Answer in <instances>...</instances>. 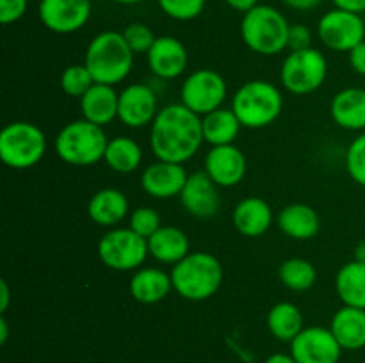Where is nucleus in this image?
Wrapping results in <instances>:
<instances>
[{
    "mask_svg": "<svg viewBox=\"0 0 365 363\" xmlns=\"http://www.w3.org/2000/svg\"><path fill=\"white\" fill-rule=\"evenodd\" d=\"M203 139L202 117L184 103L160 109L150 127V148L157 160L185 164L200 152Z\"/></svg>",
    "mask_w": 365,
    "mask_h": 363,
    "instance_id": "1",
    "label": "nucleus"
},
{
    "mask_svg": "<svg viewBox=\"0 0 365 363\" xmlns=\"http://www.w3.org/2000/svg\"><path fill=\"white\" fill-rule=\"evenodd\" d=\"M134 56L123 32L106 31L91 39L86 50L84 64L95 84L116 85L130 75Z\"/></svg>",
    "mask_w": 365,
    "mask_h": 363,
    "instance_id": "2",
    "label": "nucleus"
},
{
    "mask_svg": "<svg viewBox=\"0 0 365 363\" xmlns=\"http://www.w3.org/2000/svg\"><path fill=\"white\" fill-rule=\"evenodd\" d=\"M173 290L187 301L210 299L223 283V265L207 251L189 253L171 269Z\"/></svg>",
    "mask_w": 365,
    "mask_h": 363,
    "instance_id": "3",
    "label": "nucleus"
},
{
    "mask_svg": "<svg viewBox=\"0 0 365 363\" xmlns=\"http://www.w3.org/2000/svg\"><path fill=\"white\" fill-rule=\"evenodd\" d=\"M232 110L245 128H266L284 109L280 89L267 80H250L232 96Z\"/></svg>",
    "mask_w": 365,
    "mask_h": 363,
    "instance_id": "4",
    "label": "nucleus"
},
{
    "mask_svg": "<svg viewBox=\"0 0 365 363\" xmlns=\"http://www.w3.org/2000/svg\"><path fill=\"white\" fill-rule=\"evenodd\" d=\"M287 18L271 6H255L245 13L241 36L245 45L260 56H277L289 46Z\"/></svg>",
    "mask_w": 365,
    "mask_h": 363,
    "instance_id": "5",
    "label": "nucleus"
},
{
    "mask_svg": "<svg viewBox=\"0 0 365 363\" xmlns=\"http://www.w3.org/2000/svg\"><path fill=\"white\" fill-rule=\"evenodd\" d=\"M107 142L109 139L103 127L88 120H77L61 128L56 137V153L70 166H93L103 160Z\"/></svg>",
    "mask_w": 365,
    "mask_h": 363,
    "instance_id": "6",
    "label": "nucleus"
},
{
    "mask_svg": "<svg viewBox=\"0 0 365 363\" xmlns=\"http://www.w3.org/2000/svg\"><path fill=\"white\" fill-rule=\"evenodd\" d=\"M46 135L38 125L14 121L0 132V159L13 169H29L43 159Z\"/></svg>",
    "mask_w": 365,
    "mask_h": 363,
    "instance_id": "7",
    "label": "nucleus"
},
{
    "mask_svg": "<svg viewBox=\"0 0 365 363\" xmlns=\"http://www.w3.org/2000/svg\"><path fill=\"white\" fill-rule=\"evenodd\" d=\"M328 77V60L319 50H296L285 57L280 70L282 85L292 95H310L324 84Z\"/></svg>",
    "mask_w": 365,
    "mask_h": 363,
    "instance_id": "8",
    "label": "nucleus"
},
{
    "mask_svg": "<svg viewBox=\"0 0 365 363\" xmlns=\"http://www.w3.org/2000/svg\"><path fill=\"white\" fill-rule=\"evenodd\" d=\"M148 255V241L130 228H113L98 242L100 262L113 270L139 269Z\"/></svg>",
    "mask_w": 365,
    "mask_h": 363,
    "instance_id": "9",
    "label": "nucleus"
},
{
    "mask_svg": "<svg viewBox=\"0 0 365 363\" xmlns=\"http://www.w3.org/2000/svg\"><path fill=\"white\" fill-rule=\"evenodd\" d=\"M227 82L214 70H196L189 75L180 88V103L198 116H207L221 109L227 98Z\"/></svg>",
    "mask_w": 365,
    "mask_h": 363,
    "instance_id": "10",
    "label": "nucleus"
},
{
    "mask_svg": "<svg viewBox=\"0 0 365 363\" xmlns=\"http://www.w3.org/2000/svg\"><path fill=\"white\" fill-rule=\"evenodd\" d=\"M317 36L334 52H351L365 41V23L359 13L335 7L328 11L317 23Z\"/></svg>",
    "mask_w": 365,
    "mask_h": 363,
    "instance_id": "11",
    "label": "nucleus"
},
{
    "mask_svg": "<svg viewBox=\"0 0 365 363\" xmlns=\"http://www.w3.org/2000/svg\"><path fill=\"white\" fill-rule=\"evenodd\" d=\"M342 351L330 327H303L291 342V354L298 363H339Z\"/></svg>",
    "mask_w": 365,
    "mask_h": 363,
    "instance_id": "12",
    "label": "nucleus"
},
{
    "mask_svg": "<svg viewBox=\"0 0 365 363\" xmlns=\"http://www.w3.org/2000/svg\"><path fill=\"white\" fill-rule=\"evenodd\" d=\"M39 20L48 31L71 34L88 23L91 16V0H41Z\"/></svg>",
    "mask_w": 365,
    "mask_h": 363,
    "instance_id": "13",
    "label": "nucleus"
},
{
    "mask_svg": "<svg viewBox=\"0 0 365 363\" xmlns=\"http://www.w3.org/2000/svg\"><path fill=\"white\" fill-rule=\"evenodd\" d=\"M159 100L148 84H130L120 93L118 120L128 128H143L155 120Z\"/></svg>",
    "mask_w": 365,
    "mask_h": 363,
    "instance_id": "14",
    "label": "nucleus"
},
{
    "mask_svg": "<svg viewBox=\"0 0 365 363\" xmlns=\"http://www.w3.org/2000/svg\"><path fill=\"white\" fill-rule=\"evenodd\" d=\"M180 201L185 212L198 219H209V217L216 216L221 209V196L217 185L205 171H196V173L189 174L180 192Z\"/></svg>",
    "mask_w": 365,
    "mask_h": 363,
    "instance_id": "15",
    "label": "nucleus"
},
{
    "mask_svg": "<svg viewBox=\"0 0 365 363\" xmlns=\"http://www.w3.org/2000/svg\"><path fill=\"white\" fill-rule=\"evenodd\" d=\"M246 157L235 144L212 146L205 157V173L217 187H235L246 177Z\"/></svg>",
    "mask_w": 365,
    "mask_h": 363,
    "instance_id": "16",
    "label": "nucleus"
},
{
    "mask_svg": "<svg viewBox=\"0 0 365 363\" xmlns=\"http://www.w3.org/2000/svg\"><path fill=\"white\" fill-rule=\"evenodd\" d=\"M148 68L160 80H173L185 71L189 63L187 48L173 36H160L146 53Z\"/></svg>",
    "mask_w": 365,
    "mask_h": 363,
    "instance_id": "17",
    "label": "nucleus"
},
{
    "mask_svg": "<svg viewBox=\"0 0 365 363\" xmlns=\"http://www.w3.org/2000/svg\"><path fill=\"white\" fill-rule=\"evenodd\" d=\"M187 178L189 174L185 173L184 164L157 160L143 171L141 187L152 198L170 199L180 196Z\"/></svg>",
    "mask_w": 365,
    "mask_h": 363,
    "instance_id": "18",
    "label": "nucleus"
},
{
    "mask_svg": "<svg viewBox=\"0 0 365 363\" xmlns=\"http://www.w3.org/2000/svg\"><path fill=\"white\" fill-rule=\"evenodd\" d=\"M232 221L239 233L250 238H257L266 233L273 224V210L266 199L250 196L235 205Z\"/></svg>",
    "mask_w": 365,
    "mask_h": 363,
    "instance_id": "19",
    "label": "nucleus"
},
{
    "mask_svg": "<svg viewBox=\"0 0 365 363\" xmlns=\"http://www.w3.org/2000/svg\"><path fill=\"white\" fill-rule=\"evenodd\" d=\"M118 102L120 93L114 91V85L93 84L81 98L82 120L106 127L118 117Z\"/></svg>",
    "mask_w": 365,
    "mask_h": 363,
    "instance_id": "20",
    "label": "nucleus"
},
{
    "mask_svg": "<svg viewBox=\"0 0 365 363\" xmlns=\"http://www.w3.org/2000/svg\"><path fill=\"white\" fill-rule=\"evenodd\" d=\"M130 295L141 305H155L166 299L173 290L171 274L157 267H143L134 273L128 283Z\"/></svg>",
    "mask_w": 365,
    "mask_h": 363,
    "instance_id": "21",
    "label": "nucleus"
},
{
    "mask_svg": "<svg viewBox=\"0 0 365 363\" xmlns=\"http://www.w3.org/2000/svg\"><path fill=\"white\" fill-rule=\"evenodd\" d=\"M277 224L287 237L294 241H310L321 230V217L305 203H292L284 206L277 217Z\"/></svg>",
    "mask_w": 365,
    "mask_h": 363,
    "instance_id": "22",
    "label": "nucleus"
},
{
    "mask_svg": "<svg viewBox=\"0 0 365 363\" xmlns=\"http://www.w3.org/2000/svg\"><path fill=\"white\" fill-rule=\"evenodd\" d=\"M330 114L335 125L344 130H365V89L346 88L334 96Z\"/></svg>",
    "mask_w": 365,
    "mask_h": 363,
    "instance_id": "23",
    "label": "nucleus"
},
{
    "mask_svg": "<svg viewBox=\"0 0 365 363\" xmlns=\"http://www.w3.org/2000/svg\"><path fill=\"white\" fill-rule=\"evenodd\" d=\"M88 216L98 226L114 228L128 216V199L118 189H102L88 203Z\"/></svg>",
    "mask_w": 365,
    "mask_h": 363,
    "instance_id": "24",
    "label": "nucleus"
},
{
    "mask_svg": "<svg viewBox=\"0 0 365 363\" xmlns=\"http://www.w3.org/2000/svg\"><path fill=\"white\" fill-rule=\"evenodd\" d=\"M330 331L346 351L365 347V310L342 306L331 317Z\"/></svg>",
    "mask_w": 365,
    "mask_h": 363,
    "instance_id": "25",
    "label": "nucleus"
},
{
    "mask_svg": "<svg viewBox=\"0 0 365 363\" xmlns=\"http://www.w3.org/2000/svg\"><path fill=\"white\" fill-rule=\"evenodd\" d=\"M146 241H148L150 256L160 263L175 265L189 255L187 235L177 226H160Z\"/></svg>",
    "mask_w": 365,
    "mask_h": 363,
    "instance_id": "26",
    "label": "nucleus"
},
{
    "mask_svg": "<svg viewBox=\"0 0 365 363\" xmlns=\"http://www.w3.org/2000/svg\"><path fill=\"white\" fill-rule=\"evenodd\" d=\"M202 128L205 142L210 146H225L234 144L242 125L234 110L221 107L202 117Z\"/></svg>",
    "mask_w": 365,
    "mask_h": 363,
    "instance_id": "27",
    "label": "nucleus"
},
{
    "mask_svg": "<svg viewBox=\"0 0 365 363\" xmlns=\"http://www.w3.org/2000/svg\"><path fill=\"white\" fill-rule=\"evenodd\" d=\"M335 292L344 306L365 310V265L356 260L344 263L335 276Z\"/></svg>",
    "mask_w": 365,
    "mask_h": 363,
    "instance_id": "28",
    "label": "nucleus"
},
{
    "mask_svg": "<svg viewBox=\"0 0 365 363\" xmlns=\"http://www.w3.org/2000/svg\"><path fill=\"white\" fill-rule=\"evenodd\" d=\"M267 330L277 340L291 344L303 331V313L294 302H277L267 313Z\"/></svg>",
    "mask_w": 365,
    "mask_h": 363,
    "instance_id": "29",
    "label": "nucleus"
},
{
    "mask_svg": "<svg viewBox=\"0 0 365 363\" xmlns=\"http://www.w3.org/2000/svg\"><path fill=\"white\" fill-rule=\"evenodd\" d=\"M103 162L116 173H134L143 162V149L134 139L120 135L107 142Z\"/></svg>",
    "mask_w": 365,
    "mask_h": 363,
    "instance_id": "30",
    "label": "nucleus"
},
{
    "mask_svg": "<svg viewBox=\"0 0 365 363\" xmlns=\"http://www.w3.org/2000/svg\"><path fill=\"white\" fill-rule=\"evenodd\" d=\"M280 281L294 292H305L316 285L317 270L312 262L305 258H289L278 269Z\"/></svg>",
    "mask_w": 365,
    "mask_h": 363,
    "instance_id": "31",
    "label": "nucleus"
},
{
    "mask_svg": "<svg viewBox=\"0 0 365 363\" xmlns=\"http://www.w3.org/2000/svg\"><path fill=\"white\" fill-rule=\"evenodd\" d=\"M93 84H95V80H93L86 64H71L61 75V88H63V91L68 96H75V98H82Z\"/></svg>",
    "mask_w": 365,
    "mask_h": 363,
    "instance_id": "32",
    "label": "nucleus"
},
{
    "mask_svg": "<svg viewBox=\"0 0 365 363\" xmlns=\"http://www.w3.org/2000/svg\"><path fill=\"white\" fill-rule=\"evenodd\" d=\"M346 169L353 182L365 187V132L356 135L346 152Z\"/></svg>",
    "mask_w": 365,
    "mask_h": 363,
    "instance_id": "33",
    "label": "nucleus"
},
{
    "mask_svg": "<svg viewBox=\"0 0 365 363\" xmlns=\"http://www.w3.org/2000/svg\"><path fill=\"white\" fill-rule=\"evenodd\" d=\"M157 2L168 16L178 21L195 20L205 7V0H157Z\"/></svg>",
    "mask_w": 365,
    "mask_h": 363,
    "instance_id": "34",
    "label": "nucleus"
},
{
    "mask_svg": "<svg viewBox=\"0 0 365 363\" xmlns=\"http://www.w3.org/2000/svg\"><path fill=\"white\" fill-rule=\"evenodd\" d=\"M160 226V216L152 206H139L128 217V228L145 238L152 237Z\"/></svg>",
    "mask_w": 365,
    "mask_h": 363,
    "instance_id": "35",
    "label": "nucleus"
},
{
    "mask_svg": "<svg viewBox=\"0 0 365 363\" xmlns=\"http://www.w3.org/2000/svg\"><path fill=\"white\" fill-rule=\"evenodd\" d=\"M123 38L134 53H148L157 39L148 25L138 23V21H135V23H130L128 27H125Z\"/></svg>",
    "mask_w": 365,
    "mask_h": 363,
    "instance_id": "36",
    "label": "nucleus"
},
{
    "mask_svg": "<svg viewBox=\"0 0 365 363\" xmlns=\"http://www.w3.org/2000/svg\"><path fill=\"white\" fill-rule=\"evenodd\" d=\"M27 0H0V21L4 25L14 23L27 11Z\"/></svg>",
    "mask_w": 365,
    "mask_h": 363,
    "instance_id": "37",
    "label": "nucleus"
},
{
    "mask_svg": "<svg viewBox=\"0 0 365 363\" xmlns=\"http://www.w3.org/2000/svg\"><path fill=\"white\" fill-rule=\"evenodd\" d=\"M312 31H310L307 25L296 23L291 25L289 28V46L291 52H296V50H307L312 48Z\"/></svg>",
    "mask_w": 365,
    "mask_h": 363,
    "instance_id": "38",
    "label": "nucleus"
},
{
    "mask_svg": "<svg viewBox=\"0 0 365 363\" xmlns=\"http://www.w3.org/2000/svg\"><path fill=\"white\" fill-rule=\"evenodd\" d=\"M349 66L353 68V71L365 77V41L360 43L359 46L349 52Z\"/></svg>",
    "mask_w": 365,
    "mask_h": 363,
    "instance_id": "39",
    "label": "nucleus"
},
{
    "mask_svg": "<svg viewBox=\"0 0 365 363\" xmlns=\"http://www.w3.org/2000/svg\"><path fill=\"white\" fill-rule=\"evenodd\" d=\"M339 9L351 11V13H365V0H331Z\"/></svg>",
    "mask_w": 365,
    "mask_h": 363,
    "instance_id": "40",
    "label": "nucleus"
},
{
    "mask_svg": "<svg viewBox=\"0 0 365 363\" xmlns=\"http://www.w3.org/2000/svg\"><path fill=\"white\" fill-rule=\"evenodd\" d=\"M287 7L294 11H310L321 4V0H282Z\"/></svg>",
    "mask_w": 365,
    "mask_h": 363,
    "instance_id": "41",
    "label": "nucleus"
},
{
    "mask_svg": "<svg viewBox=\"0 0 365 363\" xmlns=\"http://www.w3.org/2000/svg\"><path fill=\"white\" fill-rule=\"evenodd\" d=\"M225 2H227L232 9L241 11V13H248L253 7L259 6V4H257L259 0H225Z\"/></svg>",
    "mask_w": 365,
    "mask_h": 363,
    "instance_id": "42",
    "label": "nucleus"
},
{
    "mask_svg": "<svg viewBox=\"0 0 365 363\" xmlns=\"http://www.w3.org/2000/svg\"><path fill=\"white\" fill-rule=\"evenodd\" d=\"M9 285H7L6 280L0 281V313H6L7 308H9Z\"/></svg>",
    "mask_w": 365,
    "mask_h": 363,
    "instance_id": "43",
    "label": "nucleus"
},
{
    "mask_svg": "<svg viewBox=\"0 0 365 363\" xmlns=\"http://www.w3.org/2000/svg\"><path fill=\"white\" fill-rule=\"evenodd\" d=\"M264 363H298L292 354H284V352H277V354H271L269 358H266Z\"/></svg>",
    "mask_w": 365,
    "mask_h": 363,
    "instance_id": "44",
    "label": "nucleus"
},
{
    "mask_svg": "<svg viewBox=\"0 0 365 363\" xmlns=\"http://www.w3.org/2000/svg\"><path fill=\"white\" fill-rule=\"evenodd\" d=\"M7 338H9V327H7L6 317H0V344H6Z\"/></svg>",
    "mask_w": 365,
    "mask_h": 363,
    "instance_id": "45",
    "label": "nucleus"
},
{
    "mask_svg": "<svg viewBox=\"0 0 365 363\" xmlns=\"http://www.w3.org/2000/svg\"><path fill=\"white\" fill-rule=\"evenodd\" d=\"M359 263H364L365 265V241H360L355 248V258Z\"/></svg>",
    "mask_w": 365,
    "mask_h": 363,
    "instance_id": "46",
    "label": "nucleus"
},
{
    "mask_svg": "<svg viewBox=\"0 0 365 363\" xmlns=\"http://www.w3.org/2000/svg\"><path fill=\"white\" fill-rule=\"evenodd\" d=\"M114 2L125 4V6H130V4H138V2H141V0H114Z\"/></svg>",
    "mask_w": 365,
    "mask_h": 363,
    "instance_id": "47",
    "label": "nucleus"
}]
</instances>
